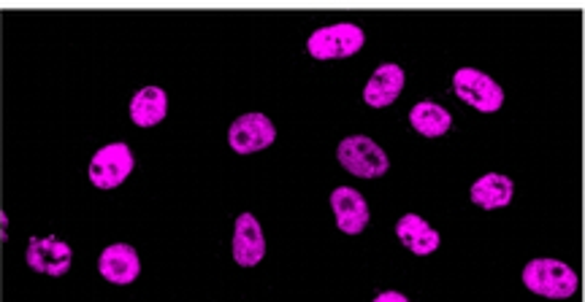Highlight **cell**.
I'll return each mask as SVG.
<instances>
[{
  "label": "cell",
  "instance_id": "cell-12",
  "mask_svg": "<svg viewBox=\"0 0 585 302\" xmlns=\"http://www.w3.org/2000/svg\"><path fill=\"white\" fill-rule=\"evenodd\" d=\"M396 235H399V241L418 256L434 254L442 243L440 232H436L434 227H431L429 221L418 214L401 216V219L396 221Z\"/></svg>",
  "mask_w": 585,
  "mask_h": 302
},
{
  "label": "cell",
  "instance_id": "cell-15",
  "mask_svg": "<svg viewBox=\"0 0 585 302\" xmlns=\"http://www.w3.org/2000/svg\"><path fill=\"white\" fill-rule=\"evenodd\" d=\"M410 122L425 138H440L453 128V117L445 106L434 100H420L410 108Z\"/></svg>",
  "mask_w": 585,
  "mask_h": 302
},
{
  "label": "cell",
  "instance_id": "cell-4",
  "mask_svg": "<svg viewBox=\"0 0 585 302\" xmlns=\"http://www.w3.org/2000/svg\"><path fill=\"white\" fill-rule=\"evenodd\" d=\"M453 93L480 113H496L504 106L502 84L477 68H458L453 76Z\"/></svg>",
  "mask_w": 585,
  "mask_h": 302
},
{
  "label": "cell",
  "instance_id": "cell-16",
  "mask_svg": "<svg viewBox=\"0 0 585 302\" xmlns=\"http://www.w3.org/2000/svg\"><path fill=\"white\" fill-rule=\"evenodd\" d=\"M372 302H410V298L401 292H379Z\"/></svg>",
  "mask_w": 585,
  "mask_h": 302
},
{
  "label": "cell",
  "instance_id": "cell-11",
  "mask_svg": "<svg viewBox=\"0 0 585 302\" xmlns=\"http://www.w3.org/2000/svg\"><path fill=\"white\" fill-rule=\"evenodd\" d=\"M405 82V68L396 65V62H383V65L372 73L366 87H363V100L372 108H388L390 102L399 100Z\"/></svg>",
  "mask_w": 585,
  "mask_h": 302
},
{
  "label": "cell",
  "instance_id": "cell-13",
  "mask_svg": "<svg viewBox=\"0 0 585 302\" xmlns=\"http://www.w3.org/2000/svg\"><path fill=\"white\" fill-rule=\"evenodd\" d=\"M513 195H515L513 179L502 173L480 176V179H477L469 190L471 203L480 205V208H485V210L504 208V205L513 203Z\"/></svg>",
  "mask_w": 585,
  "mask_h": 302
},
{
  "label": "cell",
  "instance_id": "cell-8",
  "mask_svg": "<svg viewBox=\"0 0 585 302\" xmlns=\"http://www.w3.org/2000/svg\"><path fill=\"white\" fill-rule=\"evenodd\" d=\"M266 256V235L255 214L244 210L234 225V262L242 267L260 265Z\"/></svg>",
  "mask_w": 585,
  "mask_h": 302
},
{
  "label": "cell",
  "instance_id": "cell-6",
  "mask_svg": "<svg viewBox=\"0 0 585 302\" xmlns=\"http://www.w3.org/2000/svg\"><path fill=\"white\" fill-rule=\"evenodd\" d=\"M277 128L266 113L249 111L234 119L229 128V144L236 154H255L264 152L274 144Z\"/></svg>",
  "mask_w": 585,
  "mask_h": 302
},
{
  "label": "cell",
  "instance_id": "cell-5",
  "mask_svg": "<svg viewBox=\"0 0 585 302\" xmlns=\"http://www.w3.org/2000/svg\"><path fill=\"white\" fill-rule=\"evenodd\" d=\"M133 165L136 159L128 144H109L90 159V181L98 190H115L133 173Z\"/></svg>",
  "mask_w": 585,
  "mask_h": 302
},
{
  "label": "cell",
  "instance_id": "cell-1",
  "mask_svg": "<svg viewBox=\"0 0 585 302\" xmlns=\"http://www.w3.org/2000/svg\"><path fill=\"white\" fill-rule=\"evenodd\" d=\"M524 283L528 292L539 294V298L566 300L577 292L581 278H577V273L566 262L539 256V259H531L524 267Z\"/></svg>",
  "mask_w": 585,
  "mask_h": 302
},
{
  "label": "cell",
  "instance_id": "cell-7",
  "mask_svg": "<svg viewBox=\"0 0 585 302\" xmlns=\"http://www.w3.org/2000/svg\"><path fill=\"white\" fill-rule=\"evenodd\" d=\"M25 259H27V265H31V270L42 273V276L60 278L71 270L73 252L66 241H60V238H55V235L31 238Z\"/></svg>",
  "mask_w": 585,
  "mask_h": 302
},
{
  "label": "cell",
  "instance_id": "cell-10",
  "mask_svg": "<svg viewBox=\"0 0 585 302\" xmlns=\"http://www.w3.org/2000/svg\"><path fill=\"white\" fill-rule=\"evenodd\" d=\"M98 270L109 283L128 287L141 273L139 254H136V249L128 246V243H112V246H106L98 256Z\"/></svg>",
  "mask_w": 585,
  "mask_h": 302
},
{
  "label": "cell",
  "instance_id": "cell-2",
  "mask_svg": "<svg viewBox=\"0 0 585 302\" xmlns=\"http://www.w3.org/2000/svg\"><path fill=\"white\" fill-rule=\"evenodd\" d=\"M363 44H366V33L361 25L337 22V25L317 27L306 41V49L315 60H344V57L358 55Z\"/></svg>",
  "mask_w": 585,
  "mask_h": 302
},
{
  "label": "cell",
  "instance_id": "cell-9",
  "mask_svg": "<svg viewBox=\"0 0 585 302\" xmlns=\"http://www.w3.org/2000/svg\"><path fill=\"white\" fill-rule=\"evenodd\" d=\"M331 208L337 216V227L348 235H358V232L366 230L368 219H372L366 197L352 186H337L331 192Z\"/></svg>",
  "mask_w": 585,
  "mask_h": 302
},
{
  "label": "cell",
  "instance_id": "cell-3",
  "mask_svg": "<svg viewBox=\"0 0 585 302\" xmlns=\"http://www.w3.org/2000/svg\"><path fill=\"white\" fill-rule=\"evenodd\" d=\"M339 162L348 173L358 179H379L390 170V159L377 141L366 138V135H350L339 144L337 149Z\"/></svg>",
  "mask_w": 585,
  "mask_h": 302
},
{
  "label": "cell",
  "instance_id": "cell-14",
  "mask_svg": "<svg viewBox=\"0 0 585 302\" xmlns=\"http://www.w3.org/2000/svg\"><path fill=\"white\" fill-rule=\"evenodd\" d=\"M168 113V95L161 87H141L130 100V119L139 128H155L166 119Z\"/></svg>",
  "mask_w": 585,
  "mask_h": 302
}]
</instances>
